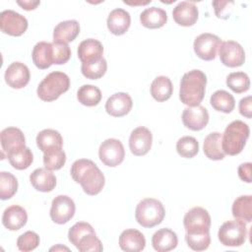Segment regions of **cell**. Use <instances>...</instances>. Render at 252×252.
Returning <instances> with one entry per match:
<instances>
[{
  "mask_svg": "<svg viewBox=\"0 0 252 252\" xmlns=\"http://www.w3.org/2000/svg\"><path fill=\"white\" fill-rule=\"evenodd\" d=\"M210 102L215 110L223 113H230L235 107L233 95L223 90L215 92L210 98Z\"/></svg>",
  "mask_w": 252,
  "mask_h": 252,
  "instance_id": "33",
  "label": "cell"
},
{
  "mask_svg": "<svg viewBox=\"0 0 252 252\" xmlns=\"http://www.w3.org/2000/svg\"><path fill=\"white\" fill-rule=\"evenodd\" d=\"M100 90L93 85H83L77 92V98L80 103L86 106H95L101 100Z\"/></svg>",
  "mask_w": 252,
  "mask_h": 252,
  "instance_id": "35",
  "label": "cell"
},
{
  "mask_svg": "<svg viewBox=\"0 0 252 252\" xmlns=\"http://www.w3.org/2000/svg\"><path fill=\"white\" fill-rule=\"evenodd\" d=\"M18 190V180L11 172H0V198L8 200L12 198Z\"/></svg>",
  "mask_w": 252,
  "mask_h": 252,
  "instance_id": "37",
  "label": "cell"
},
{
  "mask_svg": "<svg viewBox=\"0 0 252 252\" xmlns=\"http://www.w3.org/2000/svg\"><path fill=\"white\" fill-rule=\"evenodd\" d=\"M90 233H95L93 226L85 221L76 222L68 231V239L69 241L76 247L81 238Z\"/></svg>",
  "mask_w": 252,
  "mask_h": 252,
  "instance_id": "41",
  "label": "cell"
},
{
  "mask_svg": "<svg viewBox=\"0 0 252 252\" xmlns=\"http://www.w3.org/2000/svg\"><path fill=\"white\" fill-rule=\"evenodd\" d=\"M140 22L145 28L159 29L166 24L167 14L158 7L147 8L140 14Z\"/></svg>",
  "mask_w": 252,
  "mask_h": 252,
  "instance_id": "27",
  "label": "cell"
},
{
  "mask_svg": "<svg viewBox=\"0 0 252 252\" xmlns=\"http://www.w3.org/2000/svg\"><path fill=\"white\" fill-rule=\"evenodd\" d=\"M172 92V83L168 77L158 76L152 82L151 94L157 101L162 102L169 99Z\"/></svg>",
  "mask_w": 252,
  "mask_h": 252,
  "instance_id": "30",
  "label": "cell"
},
{
  "mask_svg": "<svg viewBox=\"0 0 252 252\" xmlns=\"http://www.w3.org/2000/svg\"><path fill=\"white\" fill-rule=\"evenodd\" d=\"M36 145L42 153H45L53 148H62L63 138L61 134L54 129H44L37 134Z\"/></svg>",
  "mask_w": 252,
  "mask_h": 252,
  "instance_id": "29",
  "label": "cell"
},
{
  "mask_svg": "<svg viewBox=\"0 0 252 252\" xmlns=\"http://www.w3.org/2000/svg\"><path fill=\"white\" fill-rule=\"evenodd\" d=\"M100 161L109 167L119 165L125 158V150L122 143L114 138L103 141L98 149Z\"/></svg>",
  "mask_w": 252,
  "mask_h": 252,
  "instance_id": "7",
  "label": "cell"
},
{
  "mask_svg": "<svg viewBox=\"0 0 252 252\" xmlns=\"http://www.w3.org/2000/svg\"><path fill=\"white\" fill-rule=\"evenodd\" d=\"M176 151L182 158H192L199 152V143L194 137H181L176 143Z\"/></svg>",
  "mask_w": 252,
  "mask_h": 252,
  "instance_id": "39",
  "label": "cell"
},
{
  "mask_svg": "<svg viewBox=\"0 0 252 252\" xmlns=\"http://www.w3.org/2000/svg\"><path fill=\"white\" fill-rule=\"evenodd\" d=\"M70 88V78L67 74L54 71L49 73L39 83L36 93L43 101H53Z\"/></svg>",
  "mask_w": 252,
  "mask_h": 252,
  "instance_id": "4",
  "label": "cell"
},
{
  "mask_svg": "<svg viewBox=\"0 0 252 252\" xmlns=\"http://www.w3.org/2000/svg\"><path fill=\"white\" fill-rule=\"evenodd\" d=\"M226 86L236 94H242L249 90L250 79L244 72H233L226 77Z\"/></svg>",
  "mask_w": 252,
  "mask_h": 252,
  "instance_id": "38",
  "label": "cell"
},
{
  "mask_svg": "<svg viewBox=\"0 0 252 252\" xmlns=\"http://www.w3.org/2000/svg\"><path fill=\"white\" fill-rule=\"evenodd\" d=\"M28 26L26 17L13 10H5L0 14V29L6 34L20 36L25 33Z\"/></svg>",
  "mask_w": 252,
  "mask_h": 252,
  "instance_id": "10",
  "label": "cell"
},
{
  "mask_svg": "<svg viewBox=\"0 0 252 252\" xmlns=\"http://www.w3.org/2000/svg\"><path fill=\"white\" fill-rule=\"evenodd\" d=\"M184 126L192 131L204 129L209 122V112L205 106H187L182 113Z\"/></svg>",
  "mask_w": 252,
  "mask_h": 252,
  "instance_id": "13",
  "label": "cell"
},
{
  "mask_svg": "<svg viewBox=\"0 0 252 252\" xmlns=\"http://www.w3.org/2000/svg\"><path fill=\"white\" fill-rule=\"evenodd\" d=\"M106 24L111 33L115 35H122L128 31L130 27V14L124 9L116 8L108 14Z\"/></svg>",
  "mask_w": 252,
  "mask_h": 252,
  "instance_id": "22",
  "label": "cell"
},
{
  "mask_svg": "<svg viewBox=\"0 0 252 252\" xmlns=\"http://www.w3.org/2000/svg\"><path fill=\"white\" fill-rule=\"evenodd\" d=\"M221 43L220 38L213 33L204 32L198 35L193 43L196 55L205 61L214 60L217 56V51Z\"/></svg>",
  "mask_w": 252,
  "mask_h": 252,
  "instance_id": "8",
  "label": "cell"
},
{
  "mask_svg": "<svg viewBox=\"0 0 252 252\" xmlns=\"http://www.w3.org/2000/svg\"><path fill=\"white\" fill-rule=\"evenodd\" d=\"M125 4H128V5H147V4H149V3H151L152 1L151 0H149V1H146V2H142V1H140V2H134V3H130V2H128V1H123Z\"/></svg>",
  "mask_w": 252,
  "mask_h": 252,
  "instance_id": "49",
  "label": "cell"
},
{
  "mask_svg": "<svg viewBox=\"0 0 252 252\" xmlns=\"http://www.w3.org/2000/svg\"><path fill=\"white\" fill-rule=\"evenodd\" d=\"M249 126L241 121L234 120L229 123L221 134V148L225 155L236 156L242 152L249 138Z\"/></svg>",
  "mask_w": 252,
  "mask_h": 252,
  "instance_id": "3",
  "label": "cell"
},
{
  "mask_svg": "<svg viewBox=\"0 0 252 252\" xmlns=\"http://www.w3.org/2000/svg\"><path fill=\"white\" fill-rule=\"evenodd\" d=\"M207 85L206 74L198 69L191 70L183 75L180 81L179 98L188 106L200 105L205 96Z\"/></svg>",
  "mask_w": 252,
  "mask_h": 252,
  "instance_id": "2",
  "label": "cell"
},
{
  "mask_svg": "<svg viewBox=\"0 0 252 252\" xmlns=\"http://www.w3.org/2000/svg\"><path fill=\"white\" fill-rule=\"evenodd\" d=\"M119 246L126 252H139L144 250L146 239L144 234L138 229H125L119 236Z\"/></svg>",
  "mask_w": 252,
  "mask_h": 252,
  "instance_id": "21",
  "label": "cell"
},
{
  "mask_svg": "<svg viewBox=\"0 0 252 252\" xmlns=\"http://www.w3.org/2000/svg\"><path fill=\"white\" fill-rule=\"evenodd\" d=\"M70 173L74 181L81 184L84 192L90 196L100 193L105 183L101 170L93 160L88 158L75 160L71 166Z\"/></svg>",
  "mask_w": 252,
  "mask_h": 252,
  "instance_id": "1",
  "label": "cell"
},
{
  "mask_svg": "<svg viewBox=\"0 0 252 252\" xmlns=\"http://www.w3.org/2000/svg\"><path fill=\"white\" fill-rule=\"evenodd\" d=\"M165 216L162 203L154 198H146L140 201L135 210L137 222L144 227H154L159 224Z\"/></svg>",
  "mask_w": 252,
  "mask_h": 252,
  "instance_id": "5",
  "label": "cell"
},
{
  "mask_svg": "<svg viewBox=\"0 0 252 252\" xmlns=\"http://www.w3.org/2000/svg\"><path fill=\"white\" fill-rule=\"evenodd\" d=\"M66 162V154L62 148H53L43 153V163L49 170H59Z\"/></svg>",
  "mask_w": 252,
  "mask_h": 252,
  "instance_id": "36",
  "label": "cell"
},
{
  "mask_svg": "<svg viewBox=\"0 0 252 252\" xmlns=\"http://www.w3.org/2000/svg\"><path fill=\"white\" fill-rule=\"evenodd\" d=\"M30 181L35 190L44 193L52 191L56 186V177L47 168L34 169L30 175Z\"/></svg>",
  "mask_w": 252,
  "mask_h": 252,
  "instance_id": "23",
  "label": "cell"
},
{
  "mask_svg": "<svg viewBox=\"0 0 252 252\" xmlns=\"http://www.w3.org/2000/svg\"><path fill=\"white\" fill-rule=\"evenodd\" d=\"M28 220L26 210L19 205H12L5 209L2 216V223L9 230H19Z\"/></svg>",
  "mask_w": 252,
  "mask_h": 252,
  "instance_id": "20",
  "label": "cell"
},
{
  "mask_svg": "<svg viewBox=\"0 0 252 252\" xmlns=\"http://www.w3.org/2000/svg\"><path fill=\"white\" fill-rule=\"evenodd\" d=\"M17 4L20 5L24 10L31 11L34 10L40 4V1H17Z\"/></svg>",
  "mask_w": 252,
  "mask_h": 252,
  "instance_id": "48",
  "label": "cell"
},
{
  "mask_svg": "<svg viewBox=\"0 0 252 252\" xmlns=\"http://www.w3.org/2000/svg\"><path fill=\"white\" fill-rule=\"evenodd\" d=\"M185 240L187 245L194 251H204L211 244L210 230L186 231Z\"/></svg>",
  "mask_w": 252,
  "mask_h": 252,
  "instance_id": "34",
  "label": "cell"
},
{
  "mask_svg": "<svg viewBox=\"0 0 252 252\" xmlns=\"http://www.w3.org/2000/svg\"><path fill=\"white\" fill-rule=\"evenodd\" d=\"M80 33V25L76 20L60 22L53 30V41L71 42Z\"/></svg>",
  "mask_w": 252,
  "mask_h": 252,
  "instance_id": "26",
  "label": "cell"
},
{
  "mask_svg": "<svg viewBox=\"0 0 252 252\" xmlns=\"http://www.w3.org/2000/svg\"><path fill=\"white\" fill-rule=\"evenodd\" d=\"M76 206L71 197L67 195L56 196L51 203L50 208V218L58 224H63L68 222L75 215Z\"/></svg>",
  "mask_w": 252,
  "mask_h": 252,
  "instance_id": "9",
  "label": "cell"
},
{
  "mask_svg": "<svg viewBox=\"0 0 252 252\" xmlns=\"http://www.w3.org/2000/svg\"><path fill=\"white\" fill-rule=\"evenodd\" d=\"M247 236L246 223L243 220L235 219L223 222L219 228L218 237L224 246L238 247L244 244Z\"/></svg>",
  "mask_w": 252,
  "mask_h": 252,
  "instance_id": "6",
  "label": "cell"
},
{
  "mask_svg": "<svg viewBox=\"0 0 252 252\" xmlns=\"http://www.w3.org/2000/svg\"><path fill=\"white\" fill-rule=\"evenodd\" d=\"M77 53L82 63L95 62L102 58L103 46L99 40L88 38L79 44Z\"/></svg>",
  "mask_w": 252,
  "mask_h": 252,
  "instance_id": "19",
  "label": "cell"
},
{
  "mask_svg": "<svg viewBox=\"0 0 252 252\" xmlns=\"http://www.w3.org/2000/svg\"><path fill=\"white\" fill-rule=\"evenodd\" d=\"M232 216L245 222L252 220V196L242 195L236 198L231 208Z\"/></svg>",
  "mask_w": 252,
  "mask_h": 252,
  "instance_id": "32",
  "label": "cell"
},
{
  "mask_svg": "<svg viewBox=\"0 0 252 252\" xmlns=\"http://www.w3.org/2000/svg\"><path fill=\"white\" fill-rule=\"evenodd\" d=\"M57 249H66V250H69L67 247H53V248H50V251H52V250H57Z\"/></svg>",
  "mask_w": 252,
  "mask_h": 252,
  "instance_id": "50",
  "label": "cell"
},
{
  "mask_svg": "<svg viewBox=\"0 0 252 252\" xmlns=\"http://www.w3.org/2000/svg\"><path fill=\"white\" fill-rule=\"evenodd\" d=\"M132 106V98L126 93H115L105 102L106 112L113 117H122L128 114Z\"/></svg>",
  "mask_w": 252,
  "mask_h": 252,
  "instance_id": "17",
  "label": "cell"
},
{
  "mask_svg": "<svg viewBox=\"0 0 252 252\" xmlns=\"http://www.w3.org/2000/svg\"><path fill=\"white\" fill-rule=\"evenodd\" d=\"M4 78L9 87L22 89L29 84L31 74L27 65L22 62H13L7 67Z\"/></svg>",
  "mask_w": 252,
  "mask_h": 252,
  "instance_id": "15",
  "label": "cell"
},
{
  "mask_svg": "<svg viewBox=\"0 0 252 252\" xmlns=\"http://www.w3.org/2000/svg\"><path fill=\"white\" fill-rule=\"evenodd\" d=\"M212 4L214 6V10H215L216 16L219 19L226 20V19L229 18L230 14H231L234 2L233 1L218 0V1H213Z\"/></svg>",
  "mask_w": 252,
  "mask_h": 252,
  "instance_id": "45",
  "label": "cell"
},
{
  "mask_svg": "<svg viewBox=\"0 0 252 252\" xmlns=\"http://www.w3.org/2000/svg\"><path fill=\"white\" fill-rule=\"evenodd\" d=\"M251 169H252V163L251 162H245L241 163L238 166V176L239 178L246 182L251 183L252 182V176H251Z\"/></svg>",
  "mask_w": 252,
  "mask_h": 252,
  "instance_id": "47",
  "label": "cell"
},
{
  "mask_svg": "<svg viewBox=\"0 0 252 252\" xmlns=\"http://www.w3.org/2000/svg\"><path fill=\"white\" fill-rule=\"evenodd\" d=\"M32 58L33 64L41 70L49 68L53 64L52 43L46 41L37 42L32 49Z\"/></svg>",
  "mask_w": 252,
  "mask_h": 252,
  "instance_id": "25",
  "label": "cell"
},
{
  "mask_svg": "<svg viewBox=\"0 0 252 252\" xmlns=\"http://www.w3.org/2000/svg\"><path fill=\"white\" fill-rule=\"evenodd\" d=\"M76 248L80 252H100L102 251V243L96 237L95 233H90L80 239Z\"/></svg>",
  "mask_w": 252,
  "mask_h": 252,
  "instance_id": "43",
  "label": "cell"
},
{
  "mask_svg": "<svg viewBox=\"0 0 252 252\" xmlns=\"http://www.w3.org/2000/svg\"><path fill=\"white\" fill-rule=\"evenodd\" d=\"M10 164L18 169V170H23L27 169L30 167V165L33 161V156L30 148L28 147H22L17 150L11 151L6 155Z\"/></svg>",
  "mask_w": 252,
  "mask_h": 252,
  "instance_id": "31",
  "label": "cell"
},
{
  "mask_svg": "<svg viewBox=\"0 0 252 252\" xmlns=\"http://www.w3.org/2000/svg\"><path fill=\"white\" fill-rule=\"evenodd\" d=\"M178 244L177 234L169 228H160L152 237V245L158 252L173 250Z\"/></svg>",
  "mask_w": 252,
  "mask_h": 252,
  "instance_id": "24",
  "label": "cell"
},
{
  "mask_svg": "<svg viewBox=\"0 0 252 252\" xmlns=\"http://www.w3.org/2000/svg\"><path fill=\"white\" fill-rule=\"evenodd\" d=\"M203 150L205 156L212 160L223 159L225 154L221 148V134L219 132L210 133L204 140Z\"/></svg>",
  "mask_w": 252,
  "mask_h": 252,
  "instance_id": "28",
  "label": "cell"
},
{
  "mask_svg": "<svg viewBox=\"0 0 252 252\" xmlns=\"http://www.w3.org/2000/svg\"><path fill=\"white\" fill-rule=\"evenodd\" d=\"M239 112L242 116L246 118H251L252 116V96L251 95H247L240 99Z\"/></svg>",
  "mask_w": 252,
  "mask_h": 252,
  "instance_id": "46",
  "label": "cell"
},
{
  "mask_svg": "<svg viewBox=\"0 0 252 252\" xmlns=\"http://www.w3.org/2000/svg\"><path fill=\"white\" fill-rule=\"evenodd\" d=\"M183 224L185 231L210 230L211 216L206 209L202 207H194L185 214Z\"/></svg>",
  "mask_w": 252,
  "mask_h": 252,
  "instance_id": "14",
  "label": "cell"
},
{
  "mask_svg": "<svg viewBox=\"0 0 252 252\" xmlns=\"http://www.w3.org/2000/svg\"><path fill=\"white\" fill-rule=\"evenodd\" d=\"M152 143L153 135L147 127L139 126L130 134L129 148L134 156L141 157L147 155L152 148Z\"/></svg>",
  "mask_w": 252,
  "mask_h": 252,
  "instance_id": "12",
  "label": "cell"
},
{
  "mask_svg": "<svg viewBox=\"0 0 252 252\" xmlns=\"http://www.w3.org/2000/svg\"><path fill=\"white\" fill-rule=\"evenodd\" d=\"M107 70L106 60L102 57L101 59L92 63H82L81 71L82 74L90 80L100 79Z\"/></svg>",
  "mask_w": 252,
  "mask_h": 252,
  "instance_id": "40",
  "label": "cell"
},
{
  "mask_svg": "<svg viewBox=\"0 0 252 252\" xmlns=\"http://www.w3.org/2000/svg\"><path fill=\"white\" fill-rule=\"evenodd\" d=\"M39 236L37 233L32 230H28L21 234L17 239V246L19 250L29 252L34 250L39 245Z\"/></svg>",
  "mask_w": 252,
  "mask_h": 252,
  "instance_id": "42",
  "label": "cell"
},
{
  "mask_svg": "<svg viewBox=\"0 0 252 252\" xmlns=\"http://www.w3.org/2000/svg\"><path fill=\"white\" fill-rule=\"evenodd\" d=\"M0 142L3 156L11 151L26 146V138L21 129L17 127H7L0 133Z\"/></svg>",
  "mask_w": 252,
  "mask_h": 252,
  "instance_id": "18",
  "label": "cell"
},
{
  "mask_svg": "<svg viewBox=\"0 0 252 252\" xmlns=\"http://www.w3.org/2000/svg\"><path fill=\"white\" fill-rule=\"evenodd\" d=\"M199 16V11L194 2L181 1L179 2L172 11V17L176 24L182 27L193 26Z\"/></svg>",
  "mask_w": 252,
  "mask_h": 252,
  "instance_id": "16",
  "label": "cell"
},
{
  "mask_svg": "<svg viewBox=\"0 0 252 252\" xmlns=\"http://www.w3.org/2000/svg\"><path fill=\"white\" fill-rule=\"evenodd\" d=\"M51 43L53 48V64L61 65L67 63L71 57V49L68 43L59 41H53Z\"/></svg>",
  "mask_w": 252,
  "mask_h": 252,
  "instance_id": "44",
  "label": "cell"
},
{
  "mask_svg": "<svg viewBox=\"0 0 252 252\" xmlns=\"http://www.w3.org/2000/svg\"><path fill=\"white\" fill-rule=\"evenodd\" d=\"M220 62L227 67L234 68L243 65L245 52L243 47L234 40H226L220 43L219 48Z\"/></svg>",
  "mask_w": 252,
  "mask_h": 252,
  "instance_id": "11",
  "label": "cell"
}]
</instances>
